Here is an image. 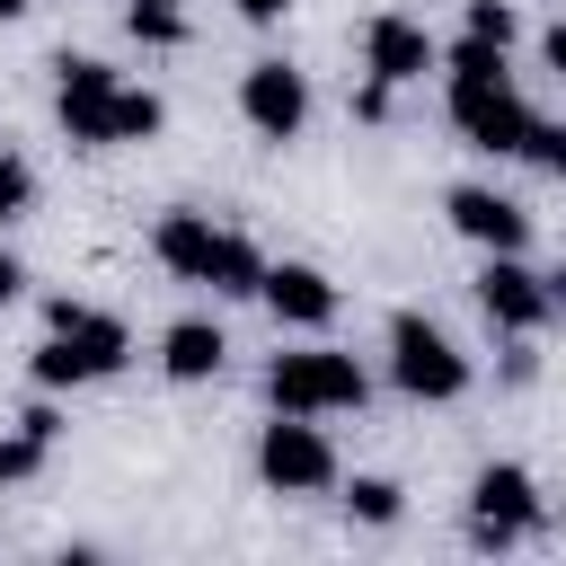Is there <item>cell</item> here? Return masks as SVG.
Masks as SVG:
<instances>
[{
    "label": "cell",
    "instance_id": "1",
    "mask_svg": "<svg viewBox=\"0 0 566 566\" xmlns=\"http://www.w3.org/2000/svg\"><path fill=\"white\" fill-rule=\"evenodd\" d=\"M265 398H274L283 416H354V407L371 398V380H363L354 354L301 345V354H274V363H265Z\"/></svg>",
    "mask_w": 566,
    "mask_h": 566
},
{
    "label": "cell",
    "instance_id": "2",
    "mask_svg": "<svg viewBox=\"0 0 566 566\" xmlns=\"http://www.w3.org/2000/svg\"><path fill=\"white\" fill-rule=\"evenodd\" d=\"M389 380H398V398H416V407H451V398L469 389V354H460L424 310H398V318H389Z\"/></svg>",
    "mask_w": 566,
    "mask_h": 566
},
{
    "label": "cell",
    "instance_id": "3",
    "mask_svg": "<svg viewBox=\"0 0 566 566\" xmlns=\"http://www.w3.org/2000/svg\"><path fill=\"white\" fill-rule=\"evenodd\" d=\"M256 478H265L274 495H327V486H345L336 442L318 433V416H283V407H274V424L256 433Z\"/></svg>",
    "mask_w": 566,
    "mask_h": 566
},
{
    "label": "cell",
    "instance_id": "4",
    "mask_svg": "<svg viewBox=\"0 0 566 566\" xmlns=\"http://www.w3.org/2000/svg\"><path fill=\"white\" fill-rule=\"evenodd\" d=\"M539 486H531V469L522 460H486L478 478H469V539L478 548H513V539H531L539 531Z\"/></svg>",
    "mask_w": 566,
    "mask_h": 566
},
{
    "label": "cell",
    "instance_id": "5",
    "mask_svg": "<svg viewBox=\"0 0 566 566\" xmlns=\"http://www.w3.org/2000/svg\"><path fill=\"white\" fill-rule=\"evenodd\" d=\"M115 71L97 53H62L53 62V124L80 142V150H115Z\"/></svg>",
    "mask_w": 566,
    "mask_h": 566
},
{
    "label": "cell",
    "instance_id": "6",
    "mask_svg": "<svg viewBox=\"0 0 566 566\" xmlns=\"http://www.w3.org/2000/svg\"><path fill=\"white\" fill-rule=\"evenodd\" d=\"M239 115H248L256 142H301V124H310V71H292L283 53L248 62L239 71Z\"/></svg>",
    "mask_w": 566,
    "mask_h": 566
},
{
    "label": "cell",
    "instance_id": "7",
    "mask_svg": "<svg viewBox=\"0 0 566 566\" xmlns=\"http://www.w3.org/2000/svg\"><path fill=\"white\" fill-rule=\"evenodd\" d=\"M469 292H478L486 327H504V336H539V327L557 318V301H548V274H531L522 256H486Z\"/></svg>",
    "mask_w": 566,
    "mask_h": 566
},
{
    "label": "cell",
    "instance_id": "8",
    "mask_svg": "<svg viewBox=\"0 0 566 566\" xmlns=\"http://www.w3.org/2000/svg\"><path fill=\"white\" fill-rule=\"evenodd\" d=\"M442 221H451L478 256H522V248H531V212H522L504 186H451V195H442Z\"/></svg>",
    "mask_w": 566,
    "mask_h": 566
},
{
    "label": "cell",
    "instance_id": "9",
    "mask_svg": "<svg viewBox=\"0 0 566 566\" xmlns=\"http://www.w3.org/2000/svg\"><path fill=\"white\" fill-rule=\"evenodd\" d=\"M424 71H442V44H433V27H424V18H398V9H380V18L363 27V80H389V88H407V80H424Z\"/></svg>",
    "mask_w": 566,
    "mask_h": 566
},
{
    "label": "cell",
    "instance_id": "10",
    "mask_svg": "<svg viewBox=\"0 0 566 566\" xmlns=\"http://www.w3.org/2000/svg\"><path fill=\"white\" fill-rule=\"evenodd\" d=\"M283 327H301V336H318V327H336V310H345V292L318 274V265H301V256H283V265H265V292H256Z\"/></svg>",
    "mask_w": 566,
    "mask_h": 566
},
{
    "label": "cell",
    "instance_id": "11",
    "mask_svg": "<svg viewBox=\"0 0 566 566\" xmlns=\"http://www.w3.org/2000/svg\"><path fill=\"white\" fill-rule=\"evenodd\" d=\"M44 327H53V336H71V345L88 354V371H97V380H115V371L133 363V327H124L115 310H88V301L53 292V301H44Z\"/></svg>",
    "mask_w": 566,
    "mask_h": 566
},
{
    "label": "cell",
    "instance_id": "12",
    "mask_svg": "<svg viewBox=\"0 0 566 566\" xmlns=\"http://www.w3.org/2000/svg\"><path fill=\"white\" fill-rule=\"evenodd\" d=\"M150 256H159L177 283H203V292H212L221 221H212V212H195V203H177V212H159V230H150Z\"/></svg>",
    "mask_w": 566,
    "mask_h": 566
},
{
    "label": "cell",
    "instance_id": "13",
    "mask_svg": "<svg viewBox=\"0 0 566 566\" xmlns=\"http://www.w3.org/2000/svg\"><path fill=\"white\" fill-rule=\"evenodd\" d=\"M221 363H230V336H221L212 318H177V327L159 336V371H168L177 389H203V380H221Z\"/></svg>",
    "mask_w": 566,
    "mask_h": 566
},
{
    "label": "cell",
    "instance_id": "14",
    "mask_svg": "<svg viewBox=\"0 0 566 566\" xmlns=\"http://www.w3.org/2000/svg\"><path fill=\"white\" fill-rule=\"evenodd\" d=\"M265 265H274V256H265L248 230H221V256H212V292H221V301H256V292H265Z\"/></svg>",
    "mask_w": 566,
    "mask_h": 566
},
{
    "label": "cell",
    "instance_id": "15",
    "mask_svg": "<svg viewBox=\"0 0 566 566\" xmlns=\"http://www.w3.org/2000/svg\"><path fill=\"white\" fill-rule=\"evenodd\" d=\"M522 142H531V106H522V88L469 124V150H486V159H522Z\"/></svg>",
    "mask_w": 566,
    "mask_h": 566
},
{
    "label": "cell",
    "instance_id": "16",
    "mask_svg": "<svg viewBox=\"0 0 566 566\" xmlns=\"http://www.w3.org/2000/svg\"><path fill=\"white\" fill-rule=\"evenodd\" d=\"M27 380H35V389H53V398H62V389H88V380H97V371H88V354H80V345H71V336H53V327H44V345H35V363H27Z\"/></svg>",
    "mask_w": 566,
    "mask_h": 566
},
{
    "label": "cell",
    "instance_id": "17",
    "mask_svg": "<svg viewBox=\"0 0 566 566\" xmlns=\"http://www.w3.org/2000/svg\"><path fill=\"white\" fill-rule=\"evenodd\" d=\"M345 513H354L363 531H389V522L407 513V486H398V478H371V469H363V478H345Z\"/></svg>",
    "mask_w": 566,
    "mask_h": 566
},
{
    "label": "cell",
    "instance_id": "18",
    "mask_svg": "<svg viewBox=\"0 0 566 566\" xmlns=\"http://www.w3.org/2000/svg\"><path fill=\"white\" fill-rule=\"evenodd\" d=\"M44 460H53V433H35V424H9L0 433V486H27Z\"/></svg>",
    "mask_w": 566,
    "mask_h": 566
},
{
    "label": "cell",
    "instance_id": "19",
    "mask_svg": "<svg viewBox=\"0 0 566 566\" xmlns=\"http://www.w3.org/2000/svg\"><path fill=\"white\" fill-rule=\"evenodd\" d=\"M159 124H168L159 88H115V150H124V142H150Z\"/></svg>",
    "mask_w": 566,
    "mask_h": 566
},
{
    "label": "cell",
    "instance_id": "20",
    "mask_svg": "<svg viewBox=\"0 0 566 566\" xmlns=\"http://www.w3.org/2000/svg\"><path fill=\"white\" fill-rule=\"evenodd\" d=\"M124 27H133V44H150V53H177L186 44V9H124Z\"/></svg>",
    "mask_w": 566,
    "mask_h": 566
},
{
    "label": "cell",
    "instance_id": "21",
    "mask_svg": "<svg viewBox=\"0 0 566 566\" xmlns=\"http://www.w3.org/2000/svg\"><path fill=\"white\" fill-rule=\"evenodd\" d=\"M27 212H35V168H27L18 150H0V230L27 221Z\"/></svg>",
    "mask_w": 566,
    "mask_h": 566
},
{
    "label": "cell",
    "instance_id": "22",
    "mask_svg": "<svg viewBox=\"0 0 566 566\" xmlns=\"http://www.w3.org/2000/svg\"><path fill=\"white\" fill-rule=\"evenodd\" d=\"M469 35H486V44H504V53H513L522 9H513V0H469Z\"/></svg>",
    "mask_w": 566,
    "mask_h": 566
},
{
    "label": "cell",
    "instance_id": "23",
    "mask_svg": "<svg viewBox=\"0 0 566 566\" xmlns=\"http://www.w3.org/2000/svg\"><path fill=\"white\" fill-rule=\"evenodd\" d=\"M522 159H531V168H548V177H566V124H557V115H531Z\"/></svg>",
    "mask_w": 566,
    "mask_h": 566
},
{
    "label": "cell",
    "instance_id": "24",
    "mask_svg": "<svg viewBox=\"0 0 566 566\" xmlns=\"http://www.w3.org/2000/svg\"><path fill=\"white\" fill-rule=\"evenodd\" d=\"M504 380H513V389H531V380H539V354H531V336H513V354H504Z\"/></svg>",
    "mask_w": 566,
    "mask_h": 566
},
{
    "label": "cell",
    "instance_id": "25",
    "mask_svg": "<svg viewBox=\"0 0 566 566\" xmlns=\"http://www.w3.org/2000/svg\"><path fill=\"white\" fill-rule=\"evenodd\" d=\"M354 115L380 124V115H389V80H363V88H354Z\"/></svg>",
    "mask_w": 566,
    "mask_h": 566
},
{
    "label": "cell",
    "instance_id": "26",
    "mask_svg": "<svg viewBox=\"0 0 566 566\" xmlns=\"http://www.w3.org/2000/svg\"><path fill=\"white\" fill-rule=\"evenodd\" d=\"M230 9H239L248 27H283V18H292V0H230Z\"/></svg>",
    "mask_w": 566,
    "mask_h": 566
},
{
    "label": "cell",
    "instance_id": "27",
    "mask_svg": "<svg viewBox=\"0 0 566 566\" xmlns=\"http://www.w3.org/2000/svg\"><path fill=\"white\" fill-rule=\"evenodd\" d=\"M539 62L566 80V18H557V27H539Z\"/></svg>",
    "mask_w": 566,
    "mask_h": 566
},
{
    "label": "cell",
    "instance_id": "28",
    "mask_svg": "<svg viewBox=\"0 0 566 566\" xmlns=\"http://www.w3.org/2000/svg\"><path fill=\"white\" fill-rule=\"evenodd\" d=\"M18 292H27V265H18V256H9V248H0V310H9V301H18Z\"/></svg>",
    "mask_w": 566,
    "mask_h": 566
},
{
    "label": "cell",
    "instance_id": "29",
    "mask_svg": "<svg viewBox=\"0 0 566 566\" xmlns=\"http://www.w3.org/2000/svg\"><path fill=\"white\" fill-rule=\"evenodd\" d=\"M27 9H35V0H0V27H18V18H27Z\"/></svg>",
    "mask_w": 566,
    "mask_h": 566
},
{
    "label": "cell",
    "instance_id": "30",
    "mask_svg": "<svg viewBox=\"0 0 566 566\" xmlns=\"http://www.w3.org/2000/svg\"><path fill=\"white\" fill-rule=\"evenodd\" d=\"M548 301H557V310H566V265H557V274H548Z\"/></svg>",
    "mask_w": 566,
    "mask_h": 566
},
{
    "label": "cell",
    "instance_id": "31",
    "mask_svg": "<svg viewBox=\"0 0 566 566\" xmlns=\"http://www.w3.org/2000/svg\"><path fill=\"white\" fill-rule=\"evenodd\" d=\"M142 9H186V0H142Z\"/></svg>",
    "mask_w": 566,
    "mask_h": 566
}]
</instances>
